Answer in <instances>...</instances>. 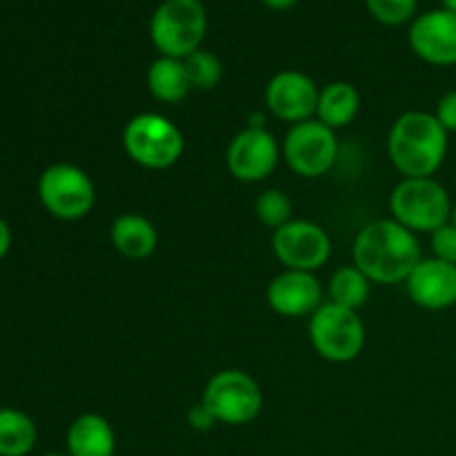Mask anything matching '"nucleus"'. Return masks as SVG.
I'll list each match as a JSON object with an SVG mask.
<instances>
[{"instance_id":"7ed1b4c3","label":"nucleus","mask_w":456,"mask_h":456,"mask_svg":"<svg viewBox=\"0 0 456 456\" xmlns=\"http://www.w3.org/2000/svg\"><path fill=\"white\" fill-rule=\"evenodd\" d=\"M208 34V9L200 0H163L150 18V40L159 56L187 58Z\"/></svg>"},{"instance_id":"f8f14e48","label":"nucleus","mask_w":456,"mask_h":456,"mask_svg":"<svg viewBox=\"0 0 456 456\" xmlns=\"http://www.w3.org/2000/svg\"><path fill=\"white\" fill-rule=\"evenodd\" d=\"M408 43L414 56L435 67L456 65V13L430 9L410 22Z\"/></svg>"},{"instance_id":"c85d7f7f","label":"nucleus","mask_w":456,"mask_h":456,"mask_svg":"<svg viewBox=\"0 0 456 456\" xmlns=\"http://www.w3.org/2000/svg\"><path fill=\"white\" fill-rule=\"evenodd\" d=\"M261 3L265 4L267 9H272V12H288V9H292L298 0H261Z\"/></svg>"},{"instance_id":"2f4dec72","label":"nucleus","mask_w":456,"mask_h":456,"mask_svg":"<svg viewBox=\"0 0 456 456\" xmlns=\"http://www.w3.org/2000/svg\"><path fill=\"white\" fill-rule=\"evenodd\" d=\"M43 456H69V454H58V452H52V454H43Z\"/></svg>"},{"instance_id":"dca6fc26","label":"nucleus","mask_w":456,"mask_h":456,"mask_svg":"<svg viewBox=\"0 0 456 456\" xmlns=\"http://www.w3.org/2000/svg\"><path fill=\"white\" fill-rule=\"evenodd\" d=\"M110 239L116 252L129 261H142L150 258L159 248V230L150 218L141 214H120L114 218L110 227Z\"/></svg>"},{"instance_id":"6ab92c4d","label":"nucleus","mask_w":456,"mask_h":456,"mask_svg":"<svg viewBox=\"0 0 456 456\" xmlns=\"http://www.w3.org/2000/svg\"><path fill=\"white\" fill-rule=\"evenodd\" d=\"M147 89L151 98L165 105H176L185 101L191 92L190 76H187L185 62L181 58L159 56L147 69Z\"/></svg>"},{"instance_id":"f257e3e1","label":"nucleus","mask_w":456,"mask_h":456,"mask_svg":"<svg viewBox=\"0 0 456 456\" xmlns=\"http://www.w3.org/2000/svg\"><path fill=\"white\" fill-rule=\"evenodd\" d=\"M352 258L372 283L396 285L408 281L423 252L414 232L405 230L395 218H377L359 230Z\"/></svg>"},{"instance_id":"412c9836","label":"nucleus","mask_w":456,"mask_h":456,"mask_svg":"<svg viewBox=\"0 0 456 456\" xmlns=\"http://www.w3.org/2000/svg\"><path fill=\"white\" fill-rule=\"evenodd\" d=\"M370 292H372V281L352 263L343 265L330 276L328 298L334 305L347 307V310L359 312L368 303Z\"/></svg>"},{"instance_id":"20e7f679","label":"nucleus","mask_w":456,"mask_h":456,"mask_svg":"<svg viewBox=\"0 0 456 456\" xmlns=\"http://www.w3.org/2000/svg\"><path fill=\"white\" fill-rule=\"evenodd\" d=\"M448 190L432 178H401L390 194V212L396 223L414 234H432L452 216Z\"/></svg>"},{"instance_id":"b1692460","label":"nucleus","mask_w":456,"mask_h":456,"mask_svg":"<svg viewBox=\"0 0 456 456\" xmlns=\"http://www.w3.org/2000/svg\"><path fill=\"white\" fill-rule=\"evenodd\" d=\"M374 20L387 27H401L414 20L419 0H363Z\"/></svg>"},{"instance_id":"4be33fe9","label":"nucleus","mask_w":456,"mask_h":456,"mask_svg":"<svg viewBox=\"0 0 456 456\" xmlns=\"http://www.w3.org/2000/svg\"><path fill=\"white\" fill-rule=\"evenodd\" d=\"M183 62H185L191 89H196V92H212V89L221 83L223 62L216 53L200 47L196 49L194 53H190L187 58H183Z\"/></svg>"},{"instance_id":"39448f33","label":"nucleus","mask_w":456,"mask_h":456,"mask_svg":"<svg viewBox=\"0 0 456 456\" xmlns=\"http://www.w3.org/2000/svg\"><path fill=\"white\" fill-rule=\"evenodd\" d=\"M123 150L141 167L167 169L183 156L185 138L167 116L142 111L125 125Z\"/></svg>"},{"instance_id":"423d86ee","label":"nucleus","mask_w":456,"mask_h":456,"mask_svg":"<svg viewBox=\"0 0 456 456\" xmlns=\"http://www.w3.org/2000/svg\"><path fill=\"white\" fill-rule=\"evenodd\" d=\"M263 390L243 370H221L205 383L200 405L223 426H248L261 414Z\"/></svg>"},{"instance_id":"6e6552de","label":"nucleus","mask_w":456,"mask_h":456,"mask_svg":"<svg viewBox=\"0 0 456 456\" xmlns=\"http://www.w3.org/2000/svg\"><path fill=\"white\" fill-rule=\"evenodd\" d=\"M38 199L49 216L58 221H80L96 203V187L83 167L71 163H53L40 174Z\"/></svg>"},{"instance_id":"7c9ffc66","label":"nucleus","mask_w":456,"mask_h":456,"mask_svg":"<svg viewBox=\"0 0 456 456\" xmlns=\"http://www.w3.org/2000/svg\"><path fill=\"white\" fill-rule=\"evenodd\" d=\"M450 223L456 227V203L452 205V216H450Z\"/></svg>"},{"instance_id":"5701e85b","label":"nucleus","mask_w":456,"mask_h":456,"mask_svg":"<svg viewBox=\"0 0 456 456\" xmlns=\"http://www.w3.org/2000/svg\"><path fill=\"white\" fill-rule=\"evenodd\" d=\"M254 212H256V218L263 225L270 227V230H279L285 223L292 221L294 205L283 190L270 187V190L258 194L256 203H254Z\"/></svg>"},{"instance_id":"a211bd4d","label":"nucleus","mask_w":456,"mask_h":456,"mask_svg":"<svg viewBox=\"0 0 456 456\" xmlns=\"http://www.w3.org/2000/svg\"><path fill=\"white\" fill-rule=\"evenodd\" d=\"M359 110L361 96L354 85L347 80H334L321 87L314 118L337 132V129L347 127L356 118Z\"/></svg>"},{"instance_id":"cd10ccee","label":"nucleus","mask_w":456,"mask_h":456,"mask_svg":"<svg viewBox=\"0 0 456 456\" xmlns=\"http://www.w3.org/2000/svg\"><path fill=\"white\" fill-rule=\"evenodd\" d=\"M9 249H12V227H9V223L0 216V261L7 256Z\"/></svg>"},{"instance_id":"393cba45","label":"nucleus","mask_w":456,"mask_h":456,"mask_svg":"<svg viewBox=\"0 0 456 456\" xmlns=\"http://www.w3.org/2000/svg\"><path fill=\"white\" fill-rule=\"evenodd\" d=\"M430 248H432V256L439 258V261L452 263V265H456V227L452 223H445L444 227L432 232Z\"/></svg>"},{"instance_id":"aec40b11","label":"nucleus","mask_w":456,"mask_h":456,"mask_svg":"<svg viewBox=\"0 0 456 456\" xmlns=\"http://www.w3.org/2000/svg\"><path fill=\"white\" fill-rule=\"evenodd\" d=\"M38 441L34 419L18 408H0V456H29Z\"/></svg>"},{"instance_id":"a878e982","label":"nucleus","mask_w":456,"mask_h":456,"mask_svg":"<svg viewBox=\"0 0 456 456\" xmlns=\"http://www.w3.org/2000/svg\"><path fill=\"white\" fill-rule=\"evenodd\" d=\"M436 120L444 125V129L448 134H456V89L452 92L444 94L436 102V110H435Z\"/></svg>"},{"instance_id":"4468645a","label":"nucleus","mask_w":456,"mask_h":456,"mask_svg":"<svg viewBox=\"0 0 456 456\" xmlns=\"http://www.w3.org/2000/svg\"><path fill=\"white\" fill-rule=\"evenodd\" d=\"M267 305L285 319L312 316L323 305V285L314 272L283 270L270 281L265 289Z\"/></svg>"},{"instance_id":"0eeeda50","label":"nucleus","mask_w":456,"mask_h":456,"mask_svg":"<svg viewBox=\"0 0 456 456\" xmlns=\"http://www.w3.org/2000/svg\"><path fill=\"white\" fill-rule=\"evenodd\" d=\"M307 337L323 361L350 363L365 347V325L359 312L328 301L310 316Z\"/></svg>"},{"instance_id":"c756f323","label":"nucleus","mask_w":456,"mask_h":456,"mask_svg":"<svg viewBox=\"0 0 456 456\" xmlns=\"http://www.w3.org/2000/svg\"><path fill=\"white\" fill-rule=\"evenodd\" d=\"M441 7L448 9V12L456 13V0H441Z\"/></svg>"},{"instance_id":"f3484780","label":"nucleus","mask_w":456,"mask_h":456,"mask_svg":"<svg viewBox=\"0 0 456 456\" xmlns=\"http://www.w3.org/2000/svg\"><path fill=\"white\" fill-rule=\"evenodd\" d=\"M69 456H114L116 435L111 423L96 412H85L67 428Z\"/></svg>"},{"instance_id":"f03ea898","label":"nucleus","mask_w":456,"mask_h":456,"mask_svg":"<svg viewBox=\"0 0 456 456\" xmlns=\"http://www.w3.org/2000/svg\"><path fill=\"white\" fill-rule=\"evenodd\" d=\"M450 134L428 111H405L387 134V154L403 178H432L448 156Z\"/></svg>"},{"instance_id":"ddd939ff","label":"nucleus","mask_w":456,"mask_h":456,"mask_svg":"<svg viewBox=\"0 0 456 456\" xmlns=\"http://www.w3.org/2000/svg\"><path fill=\"white\" fill-rule=\"evenodd\" d=\"M319 92L314 80L298 69H283L270 78L265 87V105L272 116L289 125L316 116Z\"/></svg>"},{"instance_id":"bb28decb","label":"nucleus","mask_w":456,"mask_h":456,"mask_svg":"<svg viewBox=\"0 0 456 456\" xmlns=\"http://www.w3.org/2000/svg\"><path fill=\"white\" fill-rule=\"evenodd\" d=\"M187 421H190V426L194 428V430H209V428L216 426V421L212 419V414H209L200 403L196 405V408L190 410V414H187Z\"/></svg>"},{"instance_id":"9b49d317","label":"nucleus","mask_w":456,"mask_h":456,"mask_svg":"<svg viewBox=\"0 0 456 456\" xmlns=\"http://www.w3.org/2000/svg\"><path fill=\"white\" fill-rule=\"evenodd\" d=\"M283 156L281 142L267 127H245L227 145L225 163L240 183H263L272 176Z\"/></svg>"},{"instance_id":"2eb2a0df","label":"nucleus","mask_w":456,"mask_h":456,"mask_svg":"<svg viewBox=\"0 0 456 456\" xmlns=\"http://www.w3.org/2000/svg\"><path fill=\"white\" fill-rule=\"evenodd\" d=\"M414 305L428 312L450 310L456 305V265L439 258H421L405 281Z\"/></svg>"},{"instance_id":"9d476101","label":"nucleus","mask_w":456,"mask_h":456,"mask_svg":"<svg viewBox=\"0 0 456 456\" xmlns=\"http://www.w3.org/2000/svg\"><path fill=\"white\" fill-rule=\"evenodd\" d=\"M272 252L285 270L316 272L332 256V239L319 223L292 218L274 230Z\"/></svg>"},{"instance_id":"1a4fd4ad","label":"nucleus","mask_w":456,"mask_h":456,"mask_svg":"<svg viewBox=\"0 0 456 456\" xmlns=\"http://www.w3.org/2000/svg\"><path fill=\"white\" fill-rule=\"evenodd\" d=\"M283 160L297 176L319 178L334 167L338 159V138L334 129L310 118L292 125L283 138Z\"/></svg>"}]
</instances>
